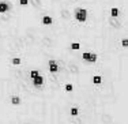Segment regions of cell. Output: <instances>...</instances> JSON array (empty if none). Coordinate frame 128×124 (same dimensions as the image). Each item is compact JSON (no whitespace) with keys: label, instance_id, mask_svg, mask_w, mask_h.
<instances>
[{"label":"cell","instance_id":"4","mask_svg":"<svg viewBox=\"0 0 128 124\" xmlns=\"http://www.w3.org/2000/svg\"><path fill=\"white\" fill-rule=\"evenodd\" d=\"M49 70H50V72H57L59 71V66H57V63L54 62V60H50L49 62Z\"/></svg>","mask_w":128,"mask_h":124},{"label":"cell","instance_id":"1","mask_svg":"<svg viewBox=\"0 0 128 124\" xmlns=\"http://www.w3.org/2000/svg\"><path fill=\"white\" fill-rule=\"evenodd\" d=\"M75 19H76L78 22H86V19H87V11L83 10V8H78V10L75 11Z\"/></svg>","mask_w":128,"mask_h":124},{"label":"cell","instance_id":"5","mask_svg":"<svg viewBox=\"0 0 128 124\" xmlns=\"http://www.w3.org/2000/svg\"><path fill=\"white\" fill-rule=\"evenodd\" d=\"M8 11V4L6 2H0V14H4Z\"/></svg>","mask_w":128,"mask_h":124},{"label":"cell","instance_id":"6","mask_svg":"<svg viewBox=\"0 0 128 124\" xmlns=\"http://www.w3.org/2000/svg\"><path fill=\"white\" fill-rule=\"evenodd\" d=\"M42 23H44L45 26L52 25V18H50V16H48V15H45V16L42 18Z\"/></svg>","mask_w":128,"mask_h":124},{"label":"cell","instance_id":"13","mask_svg":"<svg viewBox=\"0 0 128 124\" xmlns=\"http://www.w3.org/2000/svg\"><path fill=\"white\" fill-rule=\"evenodd\" d=\"M12 64L14 66H19L20 64V59H19V57H15V59H12Z\"/></svg>","mask_w":128,"mask_h":124},{"label":"cell","instance_id":"8","mask_svg":"<svg viewBox=\"0 0 128 124\" xmlns=\"http://www.w3.org/2000/svg\"><path fill=\"white\" fill-rule=\"evenodd\" d=\"M101 82H102V78L100 76V75L93 76V83H94V84H101Z\"/></svg>","mask_w":128,"mask_h":124},{"label":"cell","instance_id":"3","mask_svg":"<svg viewBox=\"0 0 128 124\" xmlns=\"http://www.w3.org/2000/svg\"><path fill=\"white\" fill-rule=\"evenodd\" d=\"M33 84H34L36 87H41L42 84H44V78H42L41 75H38V76L33 78Z\"/></svg>","mask_w":128,"mask_h":124},{"label":"cell","instance_id":"11","mask_svg":"<svg viewBox=\"0 0 128 124\" xmlns=\"http://www.w3.org/2000/svg\"><path fill=\"white\" fill-rule=\"evenodd\" d=\"M64 89H66V92H72V89H74V87H72L71 83H67L66 86H64Z\"/></svg>","mask_w":128,"mask_h":124},{"label":"cell","instance_id":"14","mask_svg":"<svg viewBox=\"0 0 128 124\" xmlns=\"http://www.w3.org/2000/svg\"><path fill=\"white\" fill-rule=\"evenodd\" d=\"M71 48H72V49H75V50H78L79 48H80V45H79L78 42H74V44H71Z\"/></svg>","mask_w":128,"mask_h":124},{"label":"cell","instance_id":"10","mask_svg":"<svg viewBox=\"0 0 128 124\" xmlns=\"http://www.w3.org/2000/svg\"><path fill=\"white\" fill-rule=\"evenodd\" d=\"M110 14H112V16H117V15H118V10H117L116 7H113V8L110 10Z\"/></svg>","mask_w":128,"mask_h":124},{"label":"cell","instance_id":"16","mask_svg":"<svg viewBox=\"0 0 128 124\" xmlns=\"http://www.w3.org/2000/svg\"><path fill=\"white\" fill-rule=\"evenodd\" d=\"M121 44H123V46H124V48H126L127 45H128V40H126V38H124V40L121 41Z\"/></svg>","mask_w":128,"mask_h":124},{"label":"cell","instance_id":"9","mask_svg":"<svg viewBox=\"0 0 128 124\" xmlns=\"http://www.w3.org/2000/svg\"><path fill=\"white\" fill-rule=\"evenodd\" d=\"M70 113H71V116H76V114L79 113V109L78 108H72V109L70 110Z\"/></svg>","mask_w":128,"mask_h":124},{"label":"cell","instance_id":"12","mask_svg":"<svg viewBox=\"0 0 128 124\" xmlns=\"http://www.w3.org/2000/svg\"><path fill=\"white\" fill-rule=\"evenodd\" d=\"M38 75H40V72L37 71V70H33V71L30 72V76L32 78H36V76H38Z\"/></svg>","mask_w":128,"mask_h":124},{"label":"cell","instance_id":"2","mask_svg":"<svg viewBox=\"0 0 128 124\" xmlns=\"http://www.w3.org/2000/svg\"><path fill=\"white\" fill-rule=\"evenodd\" d=\"M82 57H83V60L87 63H94L97 60V55H94V53H91V52H84Z\"/></svg>","mask_w":128,"mask_h":124},{"label":"cell","instance_id":"15","mask_svg":"<svg viewBox=\"0 0 128 124\" xmlns=\"http://www.w3.org/2000/svg\"><path fill=\"white\" fill-rule=\"evenodd\" d=\"M19 3L22 6H27V4H29V0H19Z\"/></svg>","mask_w":128,"mask_h":124},{"label":"cell","instance_id":"7","mask_svg":"<svg viewBox=\"0 0 128 124\" xmlns=\"http://www.w3.org/2000/svg\"><path fill=\"white\" fill-rule=\"evenodd\" d=\"M11 102H12L14 105H19L20 104V98L18 96H12L11 97Z\"/></svg>","mask_w":128,"mask_h":124}]
</instances>
